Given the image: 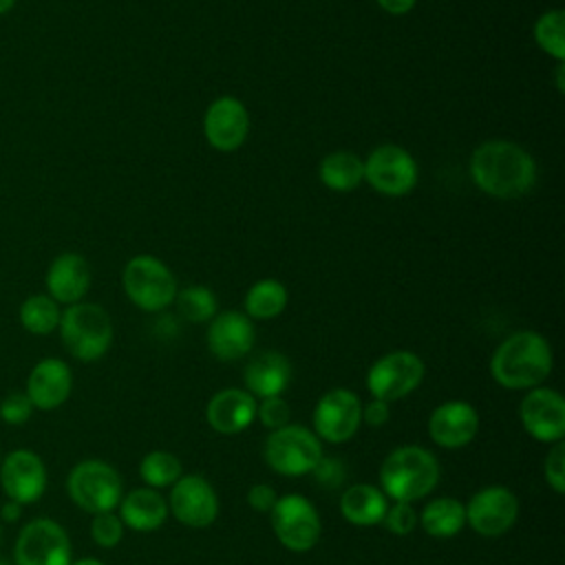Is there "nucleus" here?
<instances>
[{"mask_svg": "<svg viewBox=\"0 0 565 565\" xmlns=\"http://www.w3.org/2000/svg\"><path fill=\"white\" fill-rule=\"evenodd\" d=\"M468 172L477 190L494 199H516L536 183V161L519 143L488 139L479 143L468 161Z\"/></svg>", "mask_w": 565, "mask_h": 565, "instance_id": "1", "label": "nucleus"}, {"mask_svg": "<svg viewBox=\"0 0 565 565\" xmlns=\"http://www.w3.org/2000/svg\"><path fill=\"white\" fill-rule=\"evenodd\" d=\"M554 355L550 342L530 329L508 335L490 358V375L503 388L521 391L541 386L552 373Z\"/></svg>", "mask_w": 565, "mask_h": 565, "instance_id": "2", "label": "nucleus"}, {"mask_svg": "<svg viewBox=\"0 0 565 565\" xmlns=\"http://www.w3.org/2000/svg\"><path fill=\"white\" fill-rule=\"evenodd\" d=\"M439 481V461L422 446H399L391 450L380 466V483L386 499L413 503L435 490Z\"/></svg>", "mask_w": 565, "mask_h": 565, "instance_id": "3", "label": "nucleus"}, {"mask_svg": "<svg viewBox=\"0 0 565 565\" xmlns=\"http://www.w3.org/2000/svg\"><path fill=\"white\" fill-rule=\"evenodd\" d=\"M57 331L64 349L79 362L104 358L113 344V320L97 302L82 300L64 307Z\"/></svg>", "mask_w": 565, "mask_h": 565, "instance_id": "4", "label": "nucleus"}, {"mask_svg": "<svg viewBox=\"0 0 565 565\" xmlns=\"http://www.w3.org/2000/svg\"><path fill=\"white\" fill-rule=\"evenodd\" d=\"M121 287L128 300L148 313L170 307L179 291L170 267L152 254H137L124 265Z\"/></svg>", "mask_w": 565, "mask_h": 565, "instance_id": "5", "label": "nucleus"}, {"mask_svg": "<svg viewBox=\"0 0 565 565\" xmlns=\"http://www.w3.org/2000/svg\"><path fill=\"white\" fill-rule=\"evenodd\" d=\"M66 492L71 501L84 512H113L124 492L119 472L102 459H84L73 466L66 477Z\"/></svg>", "mask_w": 565, "mask_h": 565, "instance_id": "6", "label": "nucleus"}, {"mask_svg": "<svg viewBox=\"0 0 565 565\" xmlns=\"http://www.w3.org/2000/svg\"><path fill=\"white\" fill-rule=\"evenodd\" d=\"M263 455L274 472L285 477H300L313 472V468L320 463L322 446L318 435L309 428L287 424L269 433Z\"/></svg>", "mask_w": 565, "mask_h": 565, "instance_id": "7", "label": "nucleus"}, {"mask_svg": "<svg viewBox=\"0 0 565 565\" xmlns=\"http://www.w3.org/2000/svg\"><path fill=\"white\" fill-rule=\"evenodd\" d=\"M71 556L66 530L46 516L31 519L13 545V565H71Z\"/></svg>", "mask_w": 565, "mask_h": 565, "instance_id": "8", "label": "nucleus"}, {"mask_svg": "<svg viewBox=\"0 0 565 565\" xmlns=\"http://www.w3.org/2000/svg\"><path fill=\"white\" fill-rule=\"evenodd\" d=\"M417 179L419 168L415 157L397 143H382L364 159V181L384 196L408 194L417 185Z\"/></svg>", "mask_w": 565, "mask_h": 565, "instance_id": "9", "label": "nucleus"}, {"mask_svg": "<svg viewBox=\"0 0 565 565\" xmlns=\"http://www.w3.org/2000/svg\"><path fill=\"white\" fill-rule=\"evenodd\" d=\"M424 360L413 351H391L377 358L366 373V388L373 399L395 402L411 395L424 380Z\"/></svg>", "mask_w": 565, "mask_h": 565, "instance_id": "10", "label": "nucleus"}, {"mask_svg": "<svg viewBox=\"0 0 565 565\" xmlns=\"http://www.w3.org/2000/svg\"><path fill=\"white\" fill-rule=\"evenodd\" d=\"M269 516L276 539L289 552H309L320 539V516L311 501L300 494L278 497Z\"/></svg>", "mask_w": 565, "mask_h": 565, "instance_id": "11", "label": "nucleus"}, {"mask_svg": "<svg viewBox=\"0 0 565 565\" xmlns=\"http://www.w3.org/2000/svg\"><path fill=\"white\" fill-rule=\"evenodd\" d=\"M362 424V402L349 388L327 391L313 408L316 435L329 444L349 441Z\"/></svg>", "mask_w": 565, "mask_h": 565, "instance_id": "12", "label": "nucleus"}, {"mask_svg": "<svg viewBox=\"0 0 565 565\" xmlns=\"http://www.w3.org/2000/svg\"><path fill=\"white\" fill-rule=\"evenodd\" d=\"M0 486L9 501L29 505L42 499L46 490V466L29 448H15L0 461Z\"/></svg>", "mask_w": 565, "mask_h": 565, "instance_id": "13", "label": "nucleus"}, {"mask_svg": "<svg viewBox=\"0 0 565 565\" xmlns=\"http://www.w3.org/2000/svg\"><path fill=\"white\" fill-rule=\"evenodd\" d=\"M519 516V499L505 486H488L466 505V523L481 536L505 534Z\"/></svg>", "mask_w": 565, "mask_h": 565, "instance_id": "14", "label": "nucleus"}, {"mask_svg": "<svg viewBox=\"0 0 565 565\" xmlns=\"http://www.w3.org/2000/svg\"><path fill=\"white\" fill-rule=\"evenodd\" d=\"M203 135L218 152L238 150L249 135L247 106L232 95L216 97L203 115Z\"/></svg>", "mask_w": 565, "mask_h": 565, "instance_id": "15", "label": "nucleus"}, {"mask_svg": "<svg viewBox=\"0 0 565 565\" xmlns=\"http://www.w3.org/2000/svg\"><path fill=\"white\" fill-rule=\"evenodd\" d=\"M168 512L188 527H207L218 516V497L199 475H181L170 490Z\"/></svg>", "mask_w": 565, "mask_h": 565, "instance_id": "16", "label": "nucleus"}, {"mask_svg": "<svg viewBox=\"0 0 565 565\" xmlns=\"http://www.w3.org/2000/svg\"><path fill=\"white\" fill-rule=\"evenodd\" d=\"M519 417L525 433L539 441L556 444L565 435V399L554 388H530L521 399Z\"/></svg>", "mask_w": 565, "mask_h": 565, "instance_id": "17", "label": "nucleus"}, {"mask_svg": "<svg viewBox=\"0 0 565 565\" xmlns=\"http://www.w3.org/2000/svg\"><path fill=\"white\" fill-rule=\"evenodd\" d=\"M90 265L88 260L77 252H62L57 254L46 274H44V287L46 294L62 307L82 302L84 296L90 289Z\"/></svg>", "mask_w": 565, "mask_h": 565, "instance_id": "18", "label": "nucleus"}, {"mask_svg": "<svg viewBox=\"0 0 565 565\" xmlns=\"http://www.w3.org/2000/svg\"><path fill=\"white\" fill-rule=\"evenodd\" d=\"M207 349L214 358L223 362H234L245 358L256 340L254 322L243 311H223L210 320Z\"/></svg>", "mask_w": 565, "mask_h": 565, "instance_id": "19", "label": "nucleus"}, {"mask_svg": "<svg viewBox=\"0 0 565 565\" xmlns=\"http://www.w3.org/2000/svg\"><path fill=\"white\" fill-rule=\"evenodd\" d=\"M479 430V415L472 404L450 399L439 404L428 417V435L441 448H463Z\"/></svg>", "mask_w": 565, "mask_h": 565, "instance_id": "20", "label": "nucleus"}, {"mask_svg": "<svg viewBox=\"0 0 565 565\" xmlns=\"http://www.w3.org/2000/svg\"><path fill=\"white\" fill-rule=\"evenodd\" d=\"M73 391V373L60 358L40 360L26 377V397L38 411L60 408Z\"/></svg>", "mask_w": 565, "mask_h": 565, "instance_id": "21", "label": "nucleus"}, {"mask_svg": "<svg viewBox=\"0 0 565 565\" xmlns=\"http://www.w3.org/2000/svg\"><path fill=\"white\" fill-rule=\"evenodd\" d=\"M256 417V397L245 388H223L205 406L207 424L221 435L245 430Z\"/></svg>", "mask_w": 565, "mask_h": 565, "instance_id": "22", "label": "nucleus"}, {"mask_svg": "<svg viewBox=\"0 0 565 565\" xmlns=\"http://www.w3.org/2000/svg\"><path fill=\"white\" fill-rule=\"evenodd\" d=\"M243 380L254 397H280L291 382V362L278 351H260L247 362Z\"/></svg>", "mask_w": 565, "mask_h": 565, "instance_id": "23", "label": "nucleus"}, {"mask_svg": "<svg viewBox=\"0 0 565 565\" xmlns=\"http://www.w3.org/2000/svg\"><path fill=\"white\" fill-rule=\"evenodd\" d=\"M168 516V501L154 488H137L121 497L119 519L137 532L157 530Z\"/></svg>", "mask_w": 565, "mask_h": 565, "instance_id": "24", "label": "nucleus"}, {"mask_svg": "<svg viewBox=\"0 0 565 565\" xmlns=\"http://www.w3.org/2000/svg\"><path fill=\"white\" fill-rule=\"evenodd\" d=\"M388 508L386 494L371 483H355L347 488L340 497V512L353 525H375L382 523Z\"/></svg>", "mask_w": 565, "mask_h": 565, "instance_id": "25", "label": "nucleus"}, {"mask_svg": "<svg viewBox=\"0 0 565 565\" xmlns=\"http://www.w3.org/2000/svg\"><path fill=\"white\" fill-rule=\"evenodd\" d=\"M318 177L333 192H353L364 181V159L351 150H333L322 157Z\"/></svg>", "mask_w": 565, "mask_h": 565, "instance_id": "26", "label": "nucleus"}, {"mask_svg": "<svg viewBox=\"0 0 565 565\" xmlns=\"http://www.w3.org/2000/svg\"><path fill=\"white\" fill-rule=\"evenodd\" d=\"M419 523L426 534L435 539H450L466 525V505L452 497H437L424 505Z\"/></svg>", "mask_w": 565, "mask_h": 565, "instance_id": "27", "label": "nucleus"}, {"mask_svg": "<svg viewBox=\"0 0 565 565\" xmlns=\"http://www.w3.org/2000/svg\"><path fill=\"white\" fill-rule=\"evenodd\" d=\"M289 294L287 287L276 278H263L254 282L243 300L245 316L249 320H271L280 316L287 307Z\"/></svg>", "mask_w": 565, "mask_h": 565, "instance_id": "28", "label": "nucleus"}, {"mask_svg": "<svg viewBox=\"0 0 565 565\" xmlns=\"http://www.w3.org/2000/svg\"><path fill=\"white\" fill-rule=\"evenodd\" d=\"M62 307L49 294H31L20 302L18 320L24 331L33 335H49L57 331Z\"/></svg>", "mask_w": 565, "mask_h": 565, "instance_id": "29", "label": "nucleus"}, {"mask_svg": "<svg viewBox=\"0 0 565 565\" xmlns=\"http://www.w3.org/2000/svg\"><path fill=\"white\" fill-rule=\"evenodd\" d=\"M534 40L543 53L556 62L565 60V13L561 9H550L534 22Z\"/></svg>", "mask_w": 565, "mask_h": 565, "instance_id": "30", "label": "nucleus"}, {"mask_svg": "<svg viewBox=\"0 0 565 565\" xmlns=\"http://www.w3.org/2000/svg\"><path fill=\"white\" fill-rule=\"evenodd\" d=\"M177 309L188 322H210L216 316L218 302L210 287L190 285L177 291Z\"/></svg>", "mask_w": 565, "mask_h": 565, "instance_id": "31", "label": "nucleus"}, {"mask_svg": "<svg viewBox=\"0 0 565 565\" xmlns=\"http://www.w3.org/2000/svg\"><path fill=\"white\" fill-rule=\"evenodd\" d=\"M181 461L168 450H152L139 463V475L150 488L172 486L181 477Z\"/></svg>", "mask_w": 565, "mask_h": 565, "instance_id": "32", "label": "nucleus"}, {"mask_svg": "<svg viewBox=\"0 0 565 565\" xmlns=\"http://www.w3.org/2000/svg\"><path fill=\"white\" fill-rule=\"evenodd\" d=\"M124 521L115 512H99L93 514L90 521V536L99 547H115L124 536Z\"/></svg>", "mask_w": 565, "mask_h": 565, "instance_id": "33", "label": "nucleus"}, {"mask_svg": "<svg viewBox=\"0 0 565 565\" xmlns=\"http://www.w3.org/2000/svg\"><path fill=\"white\" fill-rule=\"evenodd\" d=\"M382 523L386 525L388 532H393L397 536H406V534H411L417 527L419 516H417V512L413 510L411 503L393 501V505L386 508Z\"/></svg>", "mask_w": 565, "mask_h": 565, "instance_id": "34", "label": "nucleus"}, {"mask_svg": "<svg viewBox=\"0 0 565 565\" xmlns=\"http://www.w3.org/2000/svg\"><path fill=\"white\" fill-rule=\"evenodd\" d=\"M33 404L31 399L26 397L24 391H13L9 395L2 397L0 402V419L9 426H22L31 419L33 415Z\"/></svg>", "mask_w": 565, "mask_h": 565, "instance_id": "35", "label": "nucleus"}, {"mask_svg": "<svg viewBox=\"0 0 565 565\" xmlns=\"http://www.w3.org/2000/svg\"><path fill=\"white\" fill-rule=\"evenodd\" d=\"M256 417L263 422L265 428L278 430L289 424L291 411L282 397H265L260 399V404H256Z\"/></svg>", "mask_w": 565, "mask_h": 565, "instance_id": "36", "label": "nucleus"}, {"mask_svg": "<svg viewBox=\"0 0 565 565\" xmlns=\"http://www.w3.org/2000/svg\"><path fill=\"white\" fill-rule=\"evenodd\" d=\"M543 475H545L547 486L556 494L565 492V444L563 441H556L550 448V452L545 457V463H543Z\"/></svg>", "mask_w": 565, "mask_h": 565, "instance_id": "37", "label": "nucleus"}, {"mask_svg": "<svg viewBox=\"0 0 565 565\" xmlns=\"http://www.w3.org/2000/svg\"><path fill=\"white\" fill-rule=\"evenodd\" d=\"M276 501H278V494H276V490L271 488V486H267V483H256V486H252L249 490H247V503H249V508L252 510H256V512H271V508L276 505Z\"/></svg>", "mask_w": 565, "mask_h": 565, "instance_id": "38", "label": "nucleus"}, {"mask_svg": "<svg viewBox=\"0 0 565 565\" xmlns=\"http://www.w3.org/2000/svg\"><path fill=\"white\" fill-rule=\"evenodd\" d=\"M316 472V481L327 486V488H335L344 481V466L338 459H320V463L313 468Z\"/></svg>", "mask_w": 565, "mask_h": 565, "instance_id": "39", "label": "nucleus"}, {"mask_svg": "<svg viewBox=\"0 0 565 565\" xmlns=\"http://www.w3.org/2000/svg\"><path fill=\"white\" fill-rule=\"evenodd\" d=\"M388 417H391L388 402L371 399L369 404H364V406H362V422H366L369 426H384Z\"/></svg>", "mask_w": 565, "mask_h": 565, "instance_id": "40", "label": "nucleus"}, {"mask_svg": "<svg viewBox=\"0 0 565 565\" xmlns=\"http://www.w3.org/2000/svg\"><path fill=\"white\" fill-rule=\"evenodd\" d=\"M380 4L382 11H386L388 15H406L417 0H375Z\"/></svg>", "mask_w": 565, "mask_h": 565, "instance_id": "41", "label": "nucleus"}, {"mask_svg": "<svg viewBox=\"0 0 565 565\" xmlns=\"http://www.w3.org/2000/svg\"><path fill=\"white\" fill-rule=\"evenodd\" d=\"M20 510H22L20 503L7 501V503L2 505V519H4V521H18V519H20Z\"/></svg>", "mask_w": 565, "mask_h": 565, "instance_id": "42", "label": "nucleus"}, {"mask_svg": "<svg viewBox=\"0 0 565 565\" xmlns=\"http://www.w3.org/2000/svg\"><path fill=\"white\" fill-rule=\"evenodd\" d=\"M18 0H0V15H7L13 7H15Z\"/></svg>", "mask_w": 565, "mask_h": 565, "instance_id": "43", "label": "nucleus"}, {"mask_svg": "<svg viewBox=\"0 0 565 565\" xmlns=\"http://www.w3.org/2000/svg\"><path fill=\"white\" fill-rule=\"evenodd\" d=\"M71 565H104L99 558H90V556H86V558H79V561H73Z\"/></svg>", "mask_w": 565, "mask_h": 565, "instance_id": "44", "label": "nucleus"}, {"mask_svg": "<svg viewBox=\"0 0 565 565\" xmlns=\"http://www.w3.org/2000/svg\"><path fill=\"white\" fill-rule=\"evenodd\" d=\"M556 84H558V90H563V62H558V68H556Z\"/></svg>", "mask_w": 565, "mask_h": 565, "instance_id": "45", "label": "nucleus"}, {"mask_svg": "<svg viewBox=\"0 0 565 565\" xmlns=\"http://www.w3.org/2000/svg\"><path fill=\"white\" fill-rule=\"evenodd\" d=\"M0 565H13V563H9V561H4V558H0Z\"/></svg>", "mask_w": 565, "mask_h": 565, "instance_id": "46", "label": "nucleus"}, {"mask_svg": "<svg viewBox=\"0 0 565 565\" xmlns=\"http://www.w3.org/2000/svg\"><path fill=\"white\" fill-rule=\"evenodd\" d=\"M0 539H2V527H0Z\"/></svg>", "mask_w": 565, "mask_h": 565, "instance_id": "47", "label": "nucleus"}, {"mask_svg": "<svg viewBox=\"0 0 565 565\" xmlns=\"http://www.w3.org/2000/svg\"><path fill=\"white\" fill-rule=\"evenodd\" d=\"M0 461H2V455H0Z\"/></svg>", "mask_w": 565, "mask_h": 565, "instance_id": "48", "label": "nucleus"}]
</instances>
